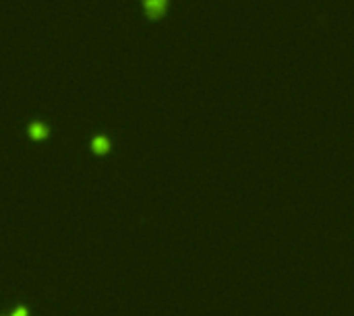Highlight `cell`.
<instances>
[{
  "label": "cell",
  "instance_id": "cell-1",
  "mask_svg": "<svg viewBox=\"0 0 354 316\" xmlns=\"http://www.w3.org/2000/svg\"><path fill=\"white\" fill-rule=\"evenodd\" d=\"M145 5V13L151 17V19H158L166 13V7H168V0H143Z\"/></svg>",
  "mask_w": 354,
  "mask_h": 316
},
{
  "label": "cell",
  "instance_id": "cell-3",
  "mask_svg": "<svg viewBox=\"0 0 354 316\" xmlns=\"http://www.w3.org/2000/svg\"><path fill=\"white\" fill-rule=\"evenodd\" d=\"M92 149H94L98 155H104V153H108L110 143H108V139H106V137H96V139H94V143H92Z\"/></svg>",
  "mask_w": 354,
  "mask_h": 316
},
{
  "label": "cell",
  "instance_id": "cell-4",
  "mask_svg": "<svg viewBox=\"0 0 354 316\" xmlns=\"http://www.w3.org/2000/svg\"><path fill=\"white\" fill-rule=\"evenodd\" d=\"M11 316H29V312H27V308L19 306V308H15V310H13V314H11Z\"/></svg>",
  "mask_w": 354,
  "mask_h": 316
},
{
  "label": "cell",
  "instance_id": "cell-2",
  "mask_svg": "<svg viewBox=\"0 0 354 316\" xmlns=\"http://www.w3.org/2000/svg\"><path fill=\"white\" fill-rule=\"evenodd\" d=\"M29 134H31V139H35V141H41V139H46V134H48V128L43 126V124H31L29 126Z\"/></svg>",
  "mask_w": 354,
  "mask_h": 316
}]
</instances>
